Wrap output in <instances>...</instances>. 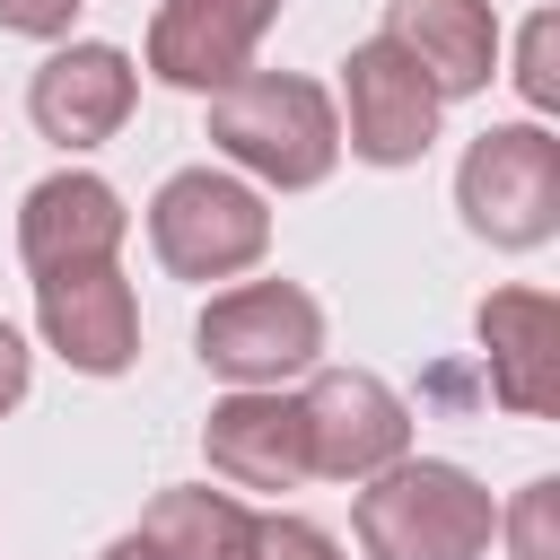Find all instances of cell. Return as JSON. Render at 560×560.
<instances>
[{
    "mask_svg": "<svg viewBox=\"0 0 560 560\" xmlns=\"http://www.w3.org/2000/svg\"><path fill=\"white\" fill-rule=\"evenodd\" d=\"M516 96H525L534 114L560 105V18H551V9H542V18L525 26V44H516Z\"/></svg>",
    "mask_w": 560,
    "mask_h": 560,
    "instance_id": "17",
    "label": "cell"
},
{
    "mask_svg": "<svg viewBox=\"0 0 560 560\" xmlns=\"http://www.w3.org/2000/svg\"><path fill=\"white\" fill-rule=\"evenodd\" d=\"M79 9H88V0H0V26H9V35H70Z\"/></svg>",
    "mask_w": 560,
    "mask_h": 560,
    "instance_id": "19",
    "label": "cell"
},
{
    "mask_svg": "<svg viewBox=\"0 0 560 560\" xmlns=\"http://www.w3.org/2000/svg\"><path fill=\"white\" fill-rule=\"evenodd\" d=\"M341 96H350V140L341 149H359L368 166H411L429 140H438V88L420 79V61L402 52V44H385V35H368V44H350V61H341Z\"/></svg>",
    "mask_w": 560,
    "mask_h": 560,
    "instance_id": "7",
    "label": "cell"
},
{
    "mask_svg": "<svg viewBox=\"0 0 560 560\" xmlns=\"http://www.w3.org/2000/svg\"><path fill=\"white\" fill-rule=\"evenodd\" d=\"M192 350L210 376L228 385H289L315 368L324 350V306L298 289V280H236L201 306L192 324Z\"/></svg>",
    "mask_w": 560,
    "mask_h": 560,
    "instance_id": "5",
    "label": "cell"
},
{
    "mask_svg": "<svg viewBox=\"0 0 560 560\" xmlns=\"http://www.w3.org/2000/svg\"><path fill=\"white\" fill-rule=\"evenodd\" d=\"M350 525H359L368 560H481L490 534H499V508H490V490L464 464L394 455L385 472L359 481Z\"/></svg>",
    "mask_w": 560,
    "mask_h": 560,
    "instance_id": "1",
    "label": "cell"
},
{
    "mask_svg": "<svg viewBox=\"0 0 560 560\" xmlns=\"http://www.w3.org/2000/svg\"><path fill=\"white\" fill-rule=\"evenodd\" d=\"M131 96H140V70L122 44H61L44 52V70L26 79V114L44 140L61 149H96L131 122Z\"/></svg>",
    "mask_w": 560,
    "mask_h": 560,
    "instance_id": "11",
    "label": "cell"
},
{
    "mask_svg": "<svg viewBox=\"0 0 560 560\" xmlns=\"http://www.w3.org/2000/svg\"><path fill=\"white\" fill-rule=\"evenodd\" d=\"M280 0H158L149 18V70L166 88H228L236 70H254V44L271 35Z\"/></svg>",
    "mask_w": 560,
    "mask_h": 560,
    "instance_id": "10",
    "label": "cell"
},
{
    "mask_svg": "<svg viewBox=\"0 0 560 560\" xmlns=\"http://www.w3.org/2000/svg\"><path fill=\"white\" fill-rule=\"evenodd\" d=\"M499 534H508V551L516 560H560V481L542 472V481H525L516 490V508L499 516Z\"/></svg>",
    "mask_w": 560,
    "mask_h": 560,
    "instance_id": "16",
    "label": "cell"
},
{
    "mask_svg": "<svg viewBox=\"0 0 560 560\" xmlns=\"http://www.w3.org/2000/svg\"><path fill=\"white\" fill-rule=\"evenodd\" d=\"M245 560H341V542L306 516H254V551Z\"/></svg>",
    "mask_w": 560,
    "mask_h": 560,
    "instance_id": "18",
    "label": "cell"
},
{
    "mask_svg": "<svg viewBox=\"0 0 560 560\" xmlns=\"http://www.w3.org/2000/svg\"><path fill=\"white\" fill-rule=\"evenodd\" d=\"M472 332L490 350V394L516 420H551V376H560V306L542 289H490L472 306Z\"/></svg>",
    "mask_w": 560,
    "mask_h": 560,
    "instance_id": "13",
    "label": "cell"
},
{
    "mask_svg": "<svg viewBox=\"0 0 560 560\" xmlns=\"http://www.w3.org/2000/svg\"><path fill=\"white\" fill-rule=\"evenodd\" d=\"M210 140L280 192H306L341 166V114L298 70H236L228 88H210Z\"/></svg>",
    "mask_w": 560,
    "mask_h": 560,
    "instance_id": "2",
    "label": "cell"
},
{
    "mask_svg": "<svg viewBox=\"0 0 560 560\" xmlns=\"http://www.w3.org/2000/svg\"><path fill=\"white\" fill-rule=\"evenodd\" d=\"M96 560H158V551H149V542H140V534H122V542H105V551H96Z\"/></svg>",
    "mask_w": 560,
    "mask_h": 560,
    "instance_id": "21",
    "label": "cell"
},
{
    "mask_svg": "<svg viewBox=\"0 0 560 560\" xmlns=\"http://www.w3.org/2000/svg\"><path fill=\"white\" fill-rule=\"evenodd\" d=\"M201 455L228 490H298L306 481V420L280 385H236L201 420Z\"/></svg>",
    "mask_w": 560,
    "mask_h": 560,
    "instance_id": "12",
    "label": "cell"
},
{
    "mask_svg": "<svg viewBox=\"0 0 560 560\" xmlns=\"http://www.w3.org/2000/svg\"><path fill=\"white\" fill-rule=\"evenodd\" d=\"M385 44H402L438 96H481L499 79V9L490 0H385Z\"/></svg>",
    "mask_w": 560,
    "mask_h": 560,
    "instance_id": "14",
    "label": "cell"
},
{
    "mask_svg": "<svg viewBox=\"0 0 560 560\" xmlns=\"http://www.w3.org/2000/svg\"><path fill=\"white\" fill-rule=\"evenodd\" d=\"M149 245H158V262L175 280H236V271H254L271 254V201L245 175L184 166L149 201Z\"/></svg>",
    "mask_w": 560,
    "mask_h": 560,
    "instance_id": "3",
    "label": "cell"
},
{
    "mask_svg": "<svg viewBox=\"0 0 560 560\" xmlns=\"http://www.w3.org/2000/svg\"><path fill=\"white\" fill-rule=\"evenodd\" d=\"M26 385H35V350H26L18 324H0V420L26 402Z\"/></svg>",
    "mask_w": 560,
    "mask_h": 560,
    "instance_id": "20",
    "label": "cell"
},
{
    "mask_svg": "<svg viewBox=\"0 0 560 560\" xmlns=\"http://www.w3.org/2000/svg\"><path fill=\"white\" fill-rule=\"evenodd\" d=\"M35 324L44 341L79 368V376H122L140 359V298L114 262H79V271H44L35 280Z\"/></svg>",
    "mask_w": 560,
    "mask_h": 560,
    "instance_id": "8",
    "label": "cell"
},
{
    "mask_svg": "<svg viewBox=\"0 0 560 560\" xmlns=\"http://www.w3.org/2000/svg\"><path fill=\"white\" fill-rule=\"evenodd\" d=\"M140 542L158 560H245L254 551V508L236 490H210V481L158 490L149 516H140Z\"/></svg>",
    "mask_w": 560,
    "mask_h": 560,
    "instance_id": "15",
    "label": "cell"
},
{
    "mask_svg": "<svg viewBox=\"0 0 560 560\" xmlns=\"http://www.w3.org/2000/svg\"><path fill=\"white\" fill-rule=\"evenodd\" d=\"M131 236V210L105 175L88 166H61L44 175L26 201H18V262L44 280V271H79V262H114Z\"/></svg>",
    "mask_w": 560,
    "mask_h": 560,
    "instance_id": "9",
    "label": "cell"
},
{
    "mask_svg": "<svg viewBox=\"0 0 560 560\" xmlns=\"http://www.w3.org/2000/svg\"><path fill=\"white\" fill-rule=\"evenodd\" d=\"M455 210L499 254L542 245L560 228V140L542 122H490L455 166Z\"/></svg>",
    "mask_w": 560,
    "mask_h": 560,
    "instance_id": "4",
    "label": "cell"
},
{
    "mask_svg": "<svg viewBox=\"0 0 560 560\" xmlns=\"http://www.w3.org/2000/svg\"><path fill=\"white\" fill-rule=\"evenodd\" d=\"M298 420H306V472L324 481H368L394 455H411V402L368 368H324L298 394Z\"/></svg>",
    "mask_w": 560,
    "mask_h": 560,
    "instance_id": "6",
    "label": "cell"
}]
</instances>
